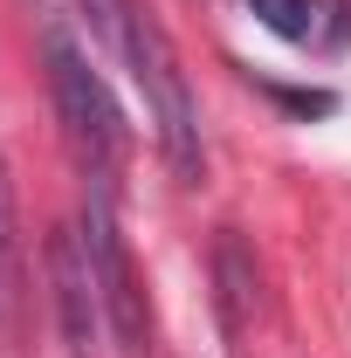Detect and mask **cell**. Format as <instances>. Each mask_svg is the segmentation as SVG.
<instances>
[{
  "label": "cell",
  "mask_w": 351,
  "mask_h": 358,
  "mask_svg": "<svg viewBox=\"0 0 351 358\" xmlns=\"http://www.w3.org/2000/svg\"><path fill=\"white\" fill-rule=\"evenodd\" d=\"M117 55H124L138 96H145V117H152V138H159L166 166L179 179H200V166H207V152H200V110H193V90H186V69H179L173 42H166V28H159V14L145 0L124 7Z\"/></svg>",
  "instance_id": "obj_1"
},
{
  "label": "cell",
  "mask_w": 351,
  "mask_h": 358,
  "mask_svg": "<svg viewBox=\"0 0 351 358\" xmlns=\"http://www.w3.org/2000/svg\"><path fill=\"white\" fill-rule=\"evenodd\" d=\"M48 90H55L62 131H69V145H76L83 173L96 179V186H110L117 166H124V117H117L103 76L83 62V48L69 42L62 28H48Z\"/></svg>",
  "instance_id": "obj_2"
},
{
  "label": "cell",
  "mask_w": 351,
  "mask_h": 358,
  "mask_svg": "<svg viewBox=\"0 0 351 358\" xmlns=\"http://www.w3.org/2000/svg\"><path fill=\"white\" fill-rule=\"evenodd\" d=\"M76 234H83V248H89L96 289H103V310H110V345L138 358V352H145V338H152V324H145V289H138L131 248H124V234H117V221H110V186H89Z\"/></svg>",
  "instance_id": "obj_3"
},
{
  "label": "cell",
  "mask_w": 351,
  "mask_h": 358,
  "mask_svg": "<svg viewBox=\"0 0 351 358\" xmlns=\"http://www.w3.org/2000/svg\"><path fill=\"white\" fill-rule=\"evenodd\" d=\"M48 289H55V324H62L69 358H103L110 310H103V289H96V268H89V248L76 227L48 234Z\"/></svg>",
  "instance_id": "obj_4"
},
{
  "label": "cell",
  "mask_w": 351,
  "mask_h": 358,
  "mask_svg": "<svg viewBox=\"0 0 351 358\" xmlns=\"http://www.w3.org/2000/svg\"><path fill=\"white\" fill-rule=\"evenodd\" d=\"M214 282H220V317H227V331L241 338L248 317H255V303H262V275H255V255L241 248L234 227L214 241Z\"/></svg>",
  "instance_id": "obj_5"
},
{
  "label": "cell",
  "mask_w": 351,
  "mask_h": 358,
  "mask_svg": "<svg viewBox=\"0 0 351 358\" xmlns=\"http://www.w3.org/2000/svg\"><path fill=\"white\" fill-rule=\"evenodd\" d=\"M21 324V214H14V179L0 166V338Z\"/></svg>",
  "instance_id": "obj_6"
},
{
  "label": "cell",
  "mask_w": 351,
  "mask_h": 358,
  "mask_svg": "<svg viewBox=\"0 0 351 358\" xmlns=\"http://www.w3.org/2000/svg\"><path fill=\"white\" fill-rule=\"evenodd\" d=\"M248 7H255V21L268 35H282V42H310V28H317L310 0H248Z\"/></svg>",
  "instance_id": "obj_7"
},
{
  "label": "cell",
  "mask_w": 351,
  "mask_h": 358,
  "mask_svg": "<svg viewBox=\"0 0 351 358\" xmlns=\"http://www.w3.org/2000/svg\"><path fill=\"white\" fill-rule=\"evenodd\" d=\"M124 7H131V0H83L89 28H96V35H103V42H110V48L124 42Z\"/></svg>",
  "instance_id": "obj_8"
}]
</instances>
